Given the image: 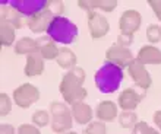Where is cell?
<instances>
[{"instance_id": "1", "label": "cell", "mask_w": 161, "mask_h": 134, "mask_svg": "<svg viewBox=\"0 0 161 134\" xmlns=\"http://www.w3.org/2000/svg\"><path fill=\"white\" fill-rule=\"evenodd\" d=\"M84 82L85 71L80 67H75V69L64 73L59 85V90L68 105L73 106V105L84 102V99L88 95L86 89L84 88Z\"/></svg>"}, {"instance_id": "2", "label": "cell", "mask_w": 161, "mask_h": 134, "mask_svg": "<svg viewBox=\"0 0 161 134\" xmlns=\"http://www.w3.org/2000/svg\"><path fill=\"white\" fill-rule=\"evenodd\" d=\"M94 82L100 92H116L123 82V69L110 61H106L97 69L95 75H94Z\"/></svg>"}, {"instance_id": "3", "label": "cell", "mask_w": 161, "mask_h": 134, "mask_svg": "<svg viewBox=\"0 0 161 134\" xmlns=\"http://www.w3.org/2000/svg\"><path fill=\"white\" fill-rule=\"evenodd\" d=\"M78 34H79V29H78L76 23L63 15L53 18L47 29V35L56 44H63V45H69L76 41Z\"/></svg>"}, {"instance_id": "4", "label": "cell", "mask_w": 161, "mask_h": 134, "mask_svg": "<svg viewBox=\"0 0 161 134\" xmlns=\"http://www.w3.org/2000/svg\"><path fill=\"white\" fill-rule=\"evenodd\" d=\"M51 114V130L57 134H64L70 131L73 124L72 109L68 106L66 102L53 100L50 104Z\"/></svg>"}, {"instance_id": "5", "label": "cell", "mask_w": 161, "mask_h": 134, "mask_svg": "<svg viewBox=\"0 0 161 134\" xmlns=\"http://www.w3.org/2000/svg\"><path fill=\"white\" fill-rule=\"evenodd\" d=\"M63 3L62 2H50L48 8L46 10H42L41 13L35 15V16L30 18L26 21V25L31 29V32L34 34H44L48 29V25L50 22L53 21V18L60 16L63 13Z\"/></svg>"}, {"instance_id": "6", "label": "cell", "mask_w": 161, "mask_h": 134, "mask_svg": "<svg viewBox=\"0 0 161 134\" xmlns=\"http://www.w3.org/2000/svg\"><path fill=\"white\" fill-rule=\"evenodd\" d=\"M40 90L32 83H22L13 90V100L19 108H30L31 105L38 102Z\"/></svg>"}, {"instance_id": "7", "label": "cell", "mask_w": 161, "mask_h": 134, "mask_svg": "<svg viewBox=\"0 0 161 134\" xmlns=\"http://www.w3.org/2000/svg\"><path fill=\"white\" fill-rule=\"evenodd\" d=\"M106 61H110V63L116 64V66L122 67H129L133 61H135V57L132 54V51L127 48V47L119 45L117 42L113 44L111 47H108L106 51Z\"/></svg>"}, {"instance_id": "8", "label": "cell", "mask_w": 161, "mask_h": 134, "mask_svg": "<svg viewBox=\"0 0 161 134\" xmlns=\"http://www.w3.org/2000/svg\"><path fill=\"white\" fill-rule=\"evenodd\" d=\"M9 4L13 9H16L24 18L30 19V18L41 13L42 10H46L50 2H47V0H12V2H9Z\"/></svg>"}, {"instance_id": "9", "label": "cell", "mask_w": 161, "mask_h": 134, "mask_svg": "<svg viewBox=\"0 0 161 134\" xmlns=\"http://www.w3.org/2000/svg\"><path fill=\"white\" fill-rule=\"evenodd\" d=\"M88 15V31L89 35L94 38V39H98V38L106 37L108 31H110V23H108V19H107L103 13H98V10H89L86 12Z\"/></svg>"}, {"instance_id": "10", "label": "cell", "mask_w": 161, "mask_h": 134, "mask_svg": "<svg viewBox=\"0 0 161 134\" xmlns=\"http://www.w3.org/2000/svg\"><path fill=\"white\" fill-rule=\"evenodd\" d=\"M141 22H142V16H141V13L136 9H127V10H125L119 19L120 34L133 35L141 28Z\"/></svg>"}, {"instance_id": "11", "label": "cell", "mask_w": 161, "mask_h": 134, "mask_svg": "<svg viewBox=\"0 0 161 134\" xmlns=\"http://www.w3.org/2000/svg\"><path fill=\"white\" fill-rule=\"evenodd\" d=\"M127 71H129V76L132 77V80L135 82V85L141 90L145 92L147 89H149V86L153 83V79H151V75L144 64H141L135 59V61L127 67Z\"/></svg>"}, {"instance_id": "12", "label": "cell", "mask_w": 161, "mask_h": 134, "mask_svg": "<svg viewBox=\"0 0 161 134\" xmlns=\"http://www.w3.org/2000/svg\"><path fill=\"white\" fill-rule=\"evenodd\" d=\"M144 98V90H138L135 88H127L119 95L117 104H119L120 109H123V111H135Z\"/></svg>"}, {"instance_id": "13", "label": "cell", "mask_w": 161, "mask_h": 134, "mask_svg": "<svg viewBox=\"0 0 161 134\" xmlns=\"http://www.w3.org/2000/svg\"><path fill=\"white\" fill-rule=\"evenodd\" d=\"M136 61H139L144 66L148 64H161V50L157 48L155 45H142L136 54Z\"/></svg>"}, {"instance_id": "14", "label": "cell", "mask_w": 161, "mask_h": 134, "mask_svg": "<svg viewBox=\"0 0 161 134\" xmlns=\"http://www.w3.org/2000/svg\"><path fill=\"white\" fill-rule=\"evenodd\" d=\"M37 42H38V53L41 54L42 59L44 60H57L60 48L48 35L38 37L37 38Z\"/></svg>"}, {"instance_id": "15", "label": "cell", "mask_w": 161, "mask_h": 134, "mask_svg": "<svg viewBox=\"0 0 161 134\" xmlns=\"http://www.w3.org/2000/svg\"><path fill=\"white\" fill-rule=\"evenodd\" d=\"M95 115L100 121L103 122H111L114 121L117 115H119V108L113 100H101L97 105L95 109Z\"/></svg>"}, {"instance_id": "16", "label": "cell", "mask_w": 161, "mask_h": 134, "mask_svg": "<svg viewBox=\"0 0 161 134\" xmlns=\"http://www.w3.org/2000/svg\"><path fill=\"white\" fill-rule=\"evenodd\" d=\"M78 6L86 12L89 10H103V12H113L117 6L116 0H79Z\"/></svg>"}, {"instance_id": "17", "label": "cell", "mask_w": 161, "mask_h": 134, "mask_svg": "<svg viewBox=\"0 0 161 134\" xmlns=\"http://www.w3.org/2000/svg\"><path fill=\"white\" fill-rule=\"evenodd\" d=\"M44 71V59L41 57L40 53L31 54L26 57V63L24 67V73L28 77H35V76L42 75Z\"/></svg>"}, {"instance_id": "18", "label": "cell", "mask_w": 161, "mask_h": 134, "mask_svg": "<svg viewBox=\"0 0 161 134\" xmlns=\"http://www.w3.org/2000/svg\"><path fill=\"white\" fill-rule=\"evenodd\" d=\"M72 115H73V121L78 122L79 126H88L89 122H92V108L85 102L73 105L72 108Z\"/></svg>"}, {"instance_id": "19", "label": "cell", "mask_w": 161, "mask_h": 134, "mask_svg": "<svg viewBox=\"0 0 161 134\" xmlns=\"http://www.w3.org/2000/svg\"><path fill=\"white\" fill-rule=\"evenodd\" d=\"M2 22L9 23L15 29H21L25 23V19L16 9H13L10 4H6V6H2Z\"/></svg>"}, {"instance_id": "20", "label": "cell", "mask_w": 161, "mask_h": 134, "mask_svg": "<svg viewBox=\"0 0 161 134\" xmlns=\"http://www.w3.org/2000/svg\"><path fill=\"white\" fill-rule=\"evenodd\" d=\"M15 54L18 55H31V54H35L38 53V42L37 39L34 38H30V37H24L21 39H18L15 42Z\"/></svg>"}, {"instance_id": "21", "label": "cell", "mask_w": 161, "mask_h": 134, "mask_svg": "<svg viewBox=\"0 0 161 134\" xmlns=\"http://www.w3.org/2000/svg\"><path fill=\"white\" fill-rule=\"evenodd\" d=\"M76 61H78L76 54H75L70 48H60L59 57L56 60V63L59 64V67L66 69V70L69 71L76 67Z\"/></svg>"}, {"instance_id": "22", "label": "cell", "mask_w": 161, "mask_h": 134, "mask_svg": "<svg viewBox=\"0 0 161 134\" xmlns=\"http://www.w3.org/2000/svg\"><path fill=\"white\" fill-rule=\"evenodd\" d=\"M16 37V29L6 22H0V44L2 47H10Z\"/></svg>"}, {"instance_id": "23", "label": "cell", "mask_w": 161, "mask_h": 134, "mask_svg": "<svg viewBox=\"0 0 161 134\" xmlns=\"http://www.w3.org/2000/svg\"><path fill=\"white\" fill-rule=\"evenodd\" d=\"M120 126L126 130H133L138 124V115L135 114V111H123L119 117Z\"/></svg>"}, {"instance_id": "24", "label": "cell", "mask_w": 161, "mask_h": 134, "mask_svg": "<svg viewBox=\"0 0 161 134\" xmlns=\"http://www.w3.org/2000/svg\"><path fill=\"white\" fill-rule=\"evenodd\" d=\"M31 120H32V124H34V126L41 128V127H46L51 122V114H48L46 109H37V111L32 114Z\"/></svg>"}, {"instance_id": "25", "label": "cell", "mask_w": 161, "mask_h": 134, "mask_svg": "<svg viewBox=\"0 0 161 134\" xmlns=\"http://www.w3.org/2000/svg\"><path fill=\"white\" fill-rule=\"evenodd\" d=\"M147 38L151 42V45L160 42L161 41V25H155V23L148 25V28H147Z\"/></svg>"}, {"instance_id": "26", "label": "cell", "mask_w": 161, "mask_h": 134, "mask_svg": "<svg viewBox=\"0 0 161 134\" xmlns=\"http://www.w3.org/2000/svg\"><path fill=\"white\" fill-rule=\"evenodd\" d=\"M107 133V127H106V122L100 121H92L89 122L86 128L84 130V134H106Z\"/></svg>"}, {"instance_id": "27", "label": "cell", "mask_w": 161, "mask_h": 134, "mask_svg": "<svg viewBox=\"0 0 161 134\" xmlns=\"http://www.w3.org/2000/svg\"><path fill=\"white\" fill-rule=\"evenodd\" d=\"M132 134H161L158 130H155L154 127H151L148 122L139 121L136 124V127L132 130Z\"/></svg>"}, {"instance_id": "28", "label": "cell", "mask_w": 161, "mask_h": 134, "mask_svg": "<svg viewBox=\"0 0 161 134\" xmlns=\"http://www.w3.org/2000/svg\"><path fill=\"white\" fill-rule=\"evenodd\" d=\"M12 111V100L8 93H0V115L2 118L6 117Z\"/></svg>"}, {"instance_id": "29", "label": "cell", "mask_w": 161, "mask_h": 134, "mask_svg": "<svg viewBox=\"0 0 161 134\" xmlns=\"http://www.w3.org/2000/svg\"><path fill=\"white\" fill-rule=\"evenodd\" d=\"M18 134H41V130H40L37 126L34 124H21L18 127Z\"/></svg>"}, {"instance_id": "30", "label": "cell", "mask_w": 161, "mask_h": 134, "mask_svg": "<svg viewBox=\"0 0 161 134\" xmlns=\"http://www.w3.org/2000/svg\"><path fill=\"white\" fill-rule=\"evenodd\" d=\"M148 6L153 9V12L161 22V0H148Z\"/></svg>"}, {"instance_id": "31", "label": "cell", "mask_w": 161, "mask_h": 134, "mask_svg": "<svg viewBox=\"0 0 161 134\" xmlns=\"http://www.w3.org/2000/svg\"><path fill=\"white\" fill-rule=\"evenodd\" d=\"M133 42V35H126V34H120L117 37V44L123 47H129Z\"/></svg>"}, {"instance_id": "32", "label": "cell", "mask_w": 161, "mask_h": 134, "mask_svg": "<svg viewBox=\"0 0 161 134\" xmlns=\"http://www.w3.org/2000/svg\"><path fill=\"white\" fill-rule=\"evenodd\" d=\"M0 134H15V127H12L10 124H2Z\"/></svg>"}, {"instance_id": "33", "label": "cell", "mask_w": 161, "mask_h": 134, "mask_svg": "<svg viewBox=\"0 0 161 134\" xmlns=\"http://www.w3.org/2000/svg\"><path fill=\"white\" fill-rule=\"evenodd\" d=\"M153 120H154L155 126H157V128L160 130V133H161V109H160V111H155V112H154Z\"/></svg>"}, {"instance_id": "34", "label": "cell", "mask_w": 161, "mask_h": 134, "mask_svg": "<svg viewBox=\"0 0 161 134\" xmlns=\"http://www.w3.org/2000/svg\"><path fill=\"white\" fill-rule=\"evenodd\" d=\"M64 134H78V133H76V131H72V130H70V131H68V133H64Z\"/></svg>"}]
</instances>
